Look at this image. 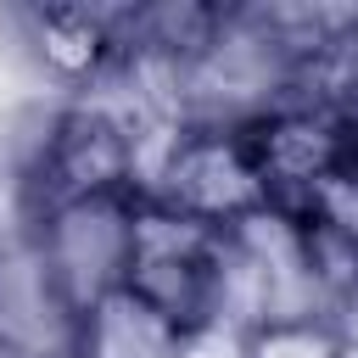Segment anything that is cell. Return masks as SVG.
<instances>
[{
  "label": "cell",
  "mask_w": 358,
  "mask_h": 358,
  "mask_svg": "<svg viewBox=\"0 0 358 358\" xmlns=\"http://www.w3.org/2000/svg\"><path fill=\"white\" fill-rule=\"evenodd\" d=\"M313 207L324 218V235L358 246V168H330L313 185Z\"/></svg>",
  "instance_id": "cell-6"
},
{
  "label": "cell",
  "mask_w": 358,
  "mask_h": 358,
  "mask_svg": "<svg viewBox=\"0 0 358 358\" xmlns=\"http://www.w3.org/2000/svg\"><path fill=\"white\" fill-rule=\"evenodd\" d=\"M129 252H134V213L117 190L106 196H67L50 224V257L78 302V313L106 296L112 285H129Z\"/></svg>",
  "instance_id": "cell-1"
},
{
  "label": "cell",
  "mask_w": 358,
  "mask_h": 358,
  "mask_svg": "<svg viewBox=\"0 0 358 358\" xmlns=\"http://www.w3.org/2000/svg\"><path fill=\"white\" fill-rule=\"evenodd\" d=\"M341 157V140L324 117L313 112H285L274 123H263V140H257V173L268 179H285V185H319Z\"/></svg>",
  "instance_id": "cell-4"
},
{
  "label": "cell",
  "mask_w": 358,
  "mask_h": 358,
  "mask_svg": "<svg viewBox=\"0 0 358 358\" xmlns=\"http://www.w3.org/2000/svg\"><path fill=\"white\" fill-rule=\"evenodd\" d=\"M173 347H179V324L134 285H112L84 308L78 358H173Z\"/></svg>",
  "instance_id": "cell-3"
},
{
  "label": "cell",
  "mask_w": 358,
  "mask_h": 358,
  "mask_svg": "<svg viewBox=\"0 0 358 358\" xmlns=\"http://www.w3.org/2000/svg\"><path fill=\"white\" fill-rule=\"evenodd\" d=\"M336 358H358V336H336Z\"/></svg>",
  "instance_id": "cell-9"
},
{
  "label": "cell",
  "mask_w": 358,
  "mask_h": 358,
  "mask_svg": "<svg viewBox=\"0 0 358 358\" xmlns=\"http://www.w3.org/2000/svg\"><path fill=\"white\" fill-rule=\"evenodd\" d=\"M45 56H50L62 73L95 67V56H101L95 22H84V17H45Z\"/></svg>",
  "instance_id": "cell-7"
},
{
  "label": "cell",
  "mask_w": 358,
  "mask_h": 358,
  "mask_svg": "<svg viewBox=\"0 0 358 358\" xmlns=\"http://www.w3.org/2000/svg\"><path fill=\"white\" fill-rule=\"evenodd\" d=\"M162 190H168V207L196 224H235L268 207V179L235 140H179L162 173Z\"/></svg>",
  "instance_id": "cell-2"
},
{
  "label": "cell",
  "mask_w": 358,
  "mask_h": 358,
  "mask_svg": "<svg viewBox=\"0 0 358 358\" xmlns=\"http://www.w3.org/2000/svg\"><path fill=\"white\" fill-rule=\"evenodd\" d=\"M246 358H336V336L324 324H263L246 341Z\"/></svg>",
  "instance_id": "cell-5"
},
{
  "label": "cell",
  "mask_w": 358,
  "mask_h": 358,
  "mask_svg": "<svg viewBox=\"0 0 358 358\" xmlns=\"http://www.w3.org/2000/svg\"><path fill=\"white\" fill-rule=\"evenodd\" d=\"M173 358H246V336L224 319H201V324L179 330Z\"/></svg>",
  "instance_id": "cell-8"
}]
</instances>
